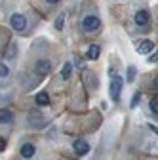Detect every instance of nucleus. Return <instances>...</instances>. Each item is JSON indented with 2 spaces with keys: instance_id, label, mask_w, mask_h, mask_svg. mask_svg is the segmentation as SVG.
<instances>
[{
  "instance_id": "1",
  "label": "nucleus",
  "mask_w": 158,
  "mask_h": 160,
  "mask_svg": "<svg viewBox=\"0 0 158 160\" xmlns=\"http://www.w3.org/2000/svg\"><path fill=\"white\" fill-rule=\"evenodd\" d=\"M99 25H101V19L97 17V15H84L82 17V21H80V27H82V31L84 32H95L97 29H99Z\"/></svg>"
},
{
  "instance_id": "2",
  "label": "nucleus",
  "mask_w": 158,
  "mask_h": 160,
  "mask_svg": "<svg viewBox=\"0 0 158 160\" xmlns=\"http://www.w3.org/2000/svg\"><path fill=\"white\" fill-rule=\"evenodd\" d=\"M122 88H124V78H120V76H112V80H111V86H109V93H111V99L116 103V101H120V92H122Z\"/></svg>"
},
{
  "instance_id": "3",
  "label": "nucleus",
  "mask_w": 158,
  "mask_h": 160,
  "mask_svg": "<svg viewBox=\"0 0 158 160\" xmlns=\"http://www.w3.org/2000/svg\"><path fill=\"white\" fill-rule=\"evenodd\" d=\"M10 25H12V29L15 32H23L27 29V17L23 13H13L10 17Z\"/></svg>"
},
{
  "instance_id": "4",
  "label": "nucleus",
  "mask_w": 158,
  "mask_h": 160,
  "mask_svg": "<svg viewBox=\"0 0 158 160\" xmlns=\"http://www.w3.org/2000/svg\"><path fill=\"white\" fill-rule=\"evenodd\" d=\"M72 147H74V152L78 156H84V154L90 152V145H88V141H84V139H76Z\"/></svg>"
},
{
  "instance_id": "5",
  "label": "nucleus",
  "mask_w": 158,
  "mask_h": 160,
  "mask_svg": "<svg viewBox=\"0 0 158 160\" xmlns=\"http://www.w3.org/2000/svg\"><path fill=\"white\" fill-rule=\"evenodd\" d=\"M50 69H52V63L48 61V59H38V61L34 63V71L38 74H46Z\"/></svg>"
},
{
  "instance_id": "6",
  "label": "nucleus",
  "mask_w": 158,
  "mask_h": 160,
  "mask_svg": "<svg viewBox=\"0 0 158 160\" xmlns=\"http://www.w3.org/2000/svg\"><path fill=\"white\" fill-rule=\"evenodd\" d=\"M29 122L32 126H36V128H42L44 126V118H42V114L38 112V111H31L29 112Z\"/></svg>"
},
{
  "instance_id": "7",
  "label": "nucleus",
  "mask_w": 158,
  "mask_h": 160,
  "mask_svg": "<svg viewBox=\"0 0 158 160\" xmlns=\"http://www.w3.org/2000/svg\"><path fill=\"white\" fill-rule=\"evenodd\" d=\"M149 19H151V15H149L147 10H137V13H135V25L143 27V25L149 23Z\"/></svg>"
},
{
  "instance_id": "8",
  "label": "nucleus",
  "mask_w": 158,
  "mask_h": 160,
  "mask_svg": "<svg viewBox=\"0 0 158 160\" xmlns=\"http://www.w3.org/2000/svg\"><path fill=\"white\" fill-rule=\"evenodd\" d=\"M19 152H21L23 158H32L34 152H36V147H34V143H25V145H21Z\"/></svg>"
},
{
  "instance_id": "9",
  "label": "nucleus",
  "mask_w": 158,
  "mask_h": 160,
  "mask_svg": "<svg viewBox=\"0 0 158 160\" xmlns=\"http://www.w3.org/2000/svg\"><path fill=\"white\" fill-rule=\"evenodd\" d=\"M99 53H101V48L97 46V44H91L88 48V52H86V57L88 59H97V57H99Z\"/></svg>"
},
{
  "instance_id": "10",
  "label": "nucleus",
  "mask_w": 158,
  "mask_h": 160,
  "mask_svg": "<svg viewBox=\"0 0 158 160\" xmlns=\"http://www.w3.org/2000/svg\"><path fill=\"white\" fill-rule=\"evenodd\" d=\"M152 48H154V44L151 42V40H143V42L137 46V52L139 53H149V52H152Z\"/></svg>"
},
{
  "instance_id": "11",
  "label": "nucleus",
  "mask_w": 158,
  "mask_h": 160,
  "mask_svg": "<svg viewBox=\"0 0 158 160\" xmlns=\"http://www.w3.org/2000/svg\"><path fill=\"white\" fill-rule=\"evenodd\" d=\"M34 101H36L38 105H40V107H44V105H48V103H50V95H48L46 92H40V93L36 95V99H34Z\"/></svg>"
},
{
  "instance_id": "12",
  "label": "nucleus",
  "mask_w": 158,
  "mask_h": 160,
  "mask_svg": "<svg viewBox=\"0 0 158 160\" xmlns=\"http://www.w3.org/2000/svg\"><path fill=\"white\" fill-rule=\"evenodd\" d=\"M71 72H72V63H69V61H67V63L61 67V78H65V80H67V78L71 76Z\"/></svg>"
},
{
  "instance_id": "13",
  "label": "nucleus",
  "mask_w": 158,
  "mask_h": 160,
  "mask_svg": "<svg viewBox=\"0 0 158 160\" xmlns=\"http://www.w3.org/2000/svg\"><path fill=\"white\" fill-rule=\"evenodd\" d=\"M0 120H2V124L12 122V112H10L8 109H2V112H0Z\"/></svg>"
},
{
  "instance_id": "14",
  "label": "nucleus",
  "mask_w": 158,
  "mask_h": 160,
  "mask_svg": "<svg viewBox=\"0 0 158 160\" xmlns=\"http://www.w3.org/2000/svg\"><path fill=\"white\" fill-rule=\"evenodd\" d=\"M65 17H67V15H65V12L57 15V19H55V29H57V31H61V29H63V23H65Z\"/></svg>"
},
{
  "instance_id": "15",
  "label": "nucleus",
  "mask_w": 158,
  "mask_h": 160,
  "mask_svg": "<svg viewBox=\"0 0 158 160\" xmlns=\"http://www.w3.org/2000/svg\"><path fill=\"white\" fill-rule=\"evenodd\" d=\"M135 74H137V69H135L133 65H130V67H128V76H126V80H128V82H133V80H135Z\"/></svg>"
},
{
  "instance_id": "16",
  "label": "nucleus",
  "mask_w": 158,
  "mask_h": 160,
  "mask_svg": "<svg viewBox=\"0 0 158 160\" xmlns=\"http://www.w3.org/2000/svg\"><path fill=\"white\" fill-rule=\"evenodd\" d=\"M149 107H151V111H152L154 114H158V95H156V97H152L151 101H149Z\"/></svg>"
},
{
  "instance_id": "17",
  "label": "nucleus",
  "mask_w": 158,
  "mask_h": 160,
  "mask_svg": "<svg viewBox=\"0 0 158 160\" xmlns=\"http://www.w3.org/2000/svg\"><path fill=\"white\" fill-rule=\"evenodd\" d=\"M139 97H141V93H139V92H135V93H133L131 103H130V107H131V109H135V107H137V103H139Z\"/></svg>"
},
{
  "instance_id": "18",
  "label": "nucleus",
  "mask_w": 158,
  "mask_h": 160,
  "mask_svg": "<svg viewBox=\"0 0 158 160\" xmlns=\"http://www.w3.org/2000/svg\"><path fill=\"white\" fill-rule=\"evenodd\" d=\"M8 74H10V69H8V65L2 63V67H0V76H2V80L8 78Z\"/></svg>"
},
{
  "instance_id": "19",
  "label": "nucleus",
  "mask_w": 158,
  "mask_h": 160,
  "mask_svg": "<svg viewBox=\"0 0 158 160\" xmlns=\"http://www.w3.org/2000/svg\"><path fill=\"white\" fill-rule=\"evenodd\" d=\"M149 61H151V63H156V61H158V50H156V53H154V55H151V57H149Z\"/></svg>"
},
{
  "instance_id": "20",
  "label": "nucleus",
  "mask_w": 158,
  "mask_h": 160,
  "mask_svg": "<svg viewBox=\"0 0 158 160\" xmlns=\"http://www.w3.org/2000/svg\"><path fill=\"white\" fill-rule=\"evenodd\" d=\"M74 65H76V67H82V59L76 57V59H74Z\"/></svg>"
},
{
  "instance_id": "21",
  "label": "nucleus",
  "mask_w": 158,
  "mask_h": 160,
  "mask_svg": "<svg viewBox=\"0 0 158 160\" xmlns=\"http://www.w3.org/2000/svg\"><path fill=\"white\" fill-rule=\"evenodd\" d=\"M152 88H158V74L152 78Z\"/></svg>"
},
{
  "instance_id": "22",
  "label": "nucleus",
  "mask_w": 158,
  "mask_h": 160,
  "mask_svg": "<svg viewBox=\"0 0 158 160\" xmlns=\"http://www.w3.org/2000/svg\"><path fill=\"white\" fill-rule=\"evenodd\" d=\"M6 149V141H4V139H0V151H4Z\"/></svg>"
},
{
  "instance_id": "23",
  "label": "nucleus",
  "mask_w": 158,
  "mask_h": 160,
  "mask_svg": "<svg viewBox=\"0 0 158 160\" xmlns=\"http://www.w3.org/2000/svg\"><path fill=\"white\" fill-rule=\"evenodd\" d=\"M149 128H151V130H152V132H154V133H158V128H156V126H154V124H149Z\"/></svg>"
},
{
  "instance_id": "24",
  "label": "nucleus",
  "mask_w": 158,
  "mask_h": 160,
  "mask_svg": "<svg viewBox=\"0 0 158 160\" xmlns=\"http://www.w3.org/2000/svg\"><path fill=\"white\" fill-rule=\"evenodd\" d=\"M46 2H48V4H57L59 0H46Z\"/></svg>"
}]
</instances>
